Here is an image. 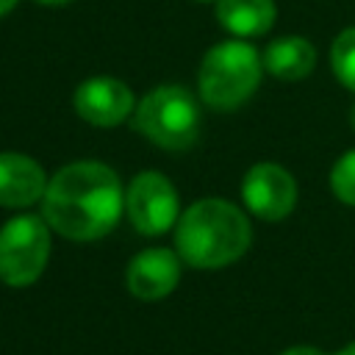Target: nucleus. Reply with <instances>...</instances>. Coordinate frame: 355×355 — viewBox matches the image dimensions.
<instances>
[{
    "instance_id": "obj_6",
    "label": "nucleus",
    "mask_w": 355,
    "mask_h": 355,
    "mask_svg": "<svg viewBox=\"0 0 355 355\" xmlns=\"http://www.w3.org/2000/svg\"><path fill=\"white\" fill-rule=\"evenodd\" d=\"M125 214L136 233L161 236L178 222V191L161 172H139L125 191Z\"/></svg>"
},
{
    "instance_id": "obj_11",
    "label": "nucleus",
    "mask_w": 355,
    "mask_h": 355,
    "mask_svg": "<svg viewBox=\"0 0 355 355\" xmlns=\"http://www.w3.org/2000/svg\"><path fill=\"white\" fill-rule=\"evenodd\" d=\"M263 69L280 80H300L316 67V47L305 36H280L263 53Z\"/></svg>"
},
{
    "instance_id": "obj_5",
    "label": "nucleus",
    "mask_w": 355,
    "mask_h": 355,
    "mask_svg": "<svg viewBox=\"0 0 355 355\" xmlns=\"http://www.w3.org/2000/svg\"><path fill=\"white\" fill-rule=\"evenodd\" d=\"M50 258V225L44 216L19 214L0 227V280L22 288L39 280Z\"/></svg>"
},
{
    "instance_id": "obj_2",
    "label": "nucleus",
    "mask_w": 355,
    "mask_h": 355,
    "mask_svg": "<svg viewBox=\"0 0 355 355\" xmlns=\"http://www.w3.org/2000/svg\"><path fill=\"white\" fill-rule=\"evenodd\" d=\"M252 241L250 219L222 197H205L189 205L175 227L180 261L194 269H222L239 261Z\"/></svg>"
},
{
    "instance_id": "obj_18",
    "label": "nucleus",
    "mask_w": 355,
    "mask_h": 355,
    "mask_svg": "<svg viewBox=\"0 0 355 355\" xmlns=\"http://www.w3.org/2000/svg\"><path fill=\"white\" fill-rule=\"evenodd\" d=\"M39 6H67L69 0H36Z\"/></svg>"
},
{
    "instance_id": "obj_15",
    "label": "nucleus",
    "mask_w": 355,
    "mask_h": 355,
    "mask_svg": "<svg viewBox=\"0 0 355 355\" xmlns=\"http://www.w3.org/2000/svg\"><path fill=\"white\" fill-rule=\"evenodd\" d=\"M280 355H327V352H322L319 347H308V344H302V347H288V349H283Z\"/></svg>"
},
{
    "instance_id": "obj_3",
    "label": "nucleus",
    "mask_w": 355,
    "mask_h": 355,
    "mask_svg": "<svg viewBox=\"0 0 355 355\" xmlns=\"http://www.w3.org/2000/svg\"><path fill=\"white\" fill-rule=\"evenodd\" d=\"M263 61L258 50L241 39L214 44L200 64V97L216 111H233L258 89Z\"/></svg>"
},
{
    "instance_id": "obj_17",
    "label": "nucleus",
    "mask_w": 355,
    "mask_h": 355,
    "mask_svg": "<svg viewBox=\"0 0 355 355\" xmlns=\"http://www.w3.org/2000/svg\"><path fill=\"white\" fill-rule=\"evenodd\" d=\"M333 355H355V341L352 344H347V347H341L338 352H333Z\"/></svg>"
},
{
    "instance_id": "obj_1",
    "label": "nucleus",
    "mask_w": 355,
    "mask_h": 355,
    "mask_svg": "<svg viewBox=\"0 0 355 355\" xmlns=\"http://www.w3.org/2000/svg\"><path fill=\"white\" fill-rule=\"evenodd\" d=\"M125 205L119 175L100 161L61 166L42 197V216L69 241H94L114 230Z\"/></svg>"
},
{
    "instance_id": "obj_16",
    "label": "nucleus",
    "mask_w": 355,
    "mask_h": 355,
    "mask_svg": "<svg viewBox=\"0 0 355 355\" xmlns=\"http://www.w3.org/2000/svg\"><path fill=\"white\" fill-rule=\"evenodd\" d=\"M14 6H17V0H0V17H3V14H8Z\"/></svg>"
},
{
    "instance_id": "obj_12",
    "label": "nucleus",
    "mask_w": 355,
    "mask_h": 355,
    "mask_svg": "<svg viewBox=\"0 0 355 355\" xmlns=\"http://www.w3.org/2000/svg\"><path fill=\"white\" fill-rule=\"evenodd\" d=\"M272 0H216V19L236 36H261L275 25Z\"/></svg>"
},
{
    "instance_id": "obj_14",
    "label": "nucleus",
    "mask_w": 355,
    "mask_h": 355,
    "mask_svg": "<svg viewBox=\"0 0 355 355\" xmlns=\"http://www.w3.org/2000/svg\"><path fill=\"white\" fill-rule=\"evenodd\" d=\"M330 189L341 202L355 205V150L344 153L336 161V166L330 172Z\"/></svg>"
},
{
    "instance_id": "obj_9",
    "label": "nucleus",
    "mask_w": 355,
    "mask_h": 355,
    "mask_svg": "<svg viewBox=\"0 0 355 355\" xmlns=\"http://www.w3.org/2000/svg\"><path fill=\"white\" fill-rule=\"evenodd\" d=\"M180 280V255L166 250V247H150L141 250L130 263H128V291L144 302L164 300L166 294L175 291Z\"/></svg>"
},
{
    "instance_id": "obj_19",
    "label": "nucleus",
    "mask_w": 355,
    "mask_h": 355,
    "mask_svg": "<svg viewBox=\"0 0 355 355\" xmlns=\"http://www.w3.org/2000/svg\"><path fill=\"white\" fill-rule=\"evenodd\" d=\"M349 125L355 128V105H352V111H349Z\"/></svg>"
},
{
    "instance_id": "obj_13",
    "label": "nucleus",
    "mask_w": 355,
    "mask_h": 355,
    "mask_svg": "<svg viewBox=\"0 0 355 355\" xmlns=\"http://www.w3.org/2000/svg\"><path fill=\"white\" fill-rule=\"evenodd\" d=\"M330 67L336 78L355 92V28L341 31L330 44Z\"/></svg>"
},
{
    "instance_id": "obj_20",
    "label": "nucleus",
    "mask_w": 355,
    "mask_h": 355,
    "mask_svg": "<svg viewBox=\"0 0 355 355\" xmlns=\"http://www.w3.org/2000/svg\"><path fill=\"white\" fill-rule=\"evenodd\" d=\"M197 3H208V0H197Z\"/></svg>"
},
{
    "instance_id": "obj_8",
    "label": "nucleus",
    "mask_w": 355,
    "mask_h": 355,
    "mask_svg": "<svg viewBox=\"0 0 355 355\" xmlns=\"http://www.w3.org/2000/svg\"><path fill=\"white\" fill-rule=\"evenodd\" d=\"M75 114L97 128H114L133 114V92L116 78H89L72 94Z\"/></svg>"
},
{
    "instance_id": "obj_7",
    "label": "nucleus",
    "mask_w": 355,
    "mask_h": 355,
    "mask_svg": "<svg viewBox=\"0 0 355 355\" xmlns=\"http://www.w3.org/2000/svg\"><path fill=\"white\" fill-rule=\"evenodd\" d=\"M241 197L250 214L263 222H277L288 216L297 205V180L288 169L277 164H255L244 175Z\"/></svg>"
},
{
    "instance_id": "obj_4",
    "label": "nucleus",
    "mask_w": 355,
    "mask_h": 355,
    "mask_svg": "<svg viewBox=\"0 0 355 355\" xmlns=\"http://www.w3.org/2000/svg\"><path fill=\"white\" fill-rule=\"evenodd\" d=\"M133 128L164 150H189L200 136V105L183 86H155L139 100Z\"/></svg>"
},
{
    "instance_id": "obj_10",
    "label": "nucleus",
    "mask_w": 355,
    "mask_h": 355,
    "mask_svg": "<svg viewBox=\"0 0 355 355\" xmlns=\"http://www.w3.org/2000/svg\"><path fill=\"white\" fill-rule=\"evenodd\" d=\"M47 191L44 169L22 153H0V205L28 208Z\"/></svg>"
}]
</instances>
